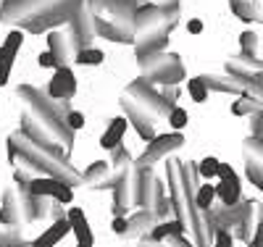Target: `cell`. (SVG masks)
<instances>
[{
  "mask_svg": "<svg viewBox=\"0 0 263 247\" xmlns=\"http://www.w3.org/2000/svg\"><path fill=\"white\" fill-rule=\"evenodd\" d=\"M179 24V0H166V3H147L137 6L135 16V50L137 58L161 53L168 40L174 27Z\"/></svg>",
  "mask_w": 263,
  "mask_h": 247,
  "instance_id": "obj_1",
  "label": "cell"
},
{
  "mask_svg": "<svg viewBox=\"0 0 263 247\" xmlns=\"http://www.w3.org/2000/svg\"><path fill=\"white\" fill-rule=\"evenodd\" d=\"M8 142L16 147L18 158L27 163V168L32 171H40V176H53L58 182H66V184H82V171H77L71 163H69V155H61L45 145L34 142L32 137H27L24 131H13Z\"/></svg>",
  "mask_w": 263,
  "mask_h": 247,
  "instance_id": "obj_2",
  "label": "cell"
},
{
  "mask_svg": "<svg viewBox=\"0 0 263 247\" xmlns=\"http://www.w3.org/2000/svg\"><path fill=\"white\" fill-rule=\"evenodd\" d=\"M95 18V32L103 40L135 45L137 0H87Z\"/></svg>",
  "mask_w": 263,
  "mask_h": 247,
  "instance_id": "obj_3",
  "label": "cell"
},
{
  "mask_svg": "<svg viewBox=\"0 0 263 247\" xmlns=\"http://www.w3.org/2000/svg\"><path fill=\"white\" fill-rule=\"evenodd\" d=\"M140 71L142 79L150 84H163V87H177L184 79V66L177 55L171 53H150L140 58Z\"/></svg>",
  "mask_w": 263,
  "mask_h": 247,
  "instance_id": "obj_4",
  "label": "cell"
},
{
  "mask_svg": "<svg viewBox=\"0 0 263 247\" xmlns=\"http://www.w3.org/2000/svg\"><path fill=\"white\" fill-rule=\"evenodd\" d=\"M124 95L135 103L137 108H142L145 113L153 119V124H156L158 119H168V113L174 110V103L166 100L163 92H158V89L153 87L150 82H145V79H135V82L126 87Z\"/></svg>",
  "mask_w": 263,
  "mask_h": 247,
  "instance_id": "obj_5",
  "label": "cell"
},
{
  "mask_svg": "<svg viewBox=\"0 0 263 247\" xmlns=\"http://www.w3.org/2000/svg\"><path fill=\"white\" fill-rule=\"evenodd\" d=\"M61 3H66V0H0V21L3 24H16L21 29L24 24L53 11Z\"/></svg>",
  "mask_w": 263,
  "mask_h": 247,
  "instance_id": "obj_6",
  "label": "cell"
},
{
  "mask_svg": "<svg viewBox=\"0 0 263 247\" xmlns=\"http://www.w3.org/2000/svg\"><path fill=\"white\" fill-rule=\"evenodd\" d=\"M184 145V134L182 131H168V134H156L147 147L142 150V155L135 161V168H153V163H158L163 158H168V155L174 150H179Z\"/></svg>",
  "mask_w": 263,
  "mask_h": 247,
  "instance_id": "obj_7",
  "label": "cell"
},
{
  "mask_svg": "<svg viewBox=\"0 0 263 247\" xmlns=\"http://www.w3.org/2000/svg\"><path fill=\"white\" fill-rule=\"evenodd\" d=\"M79 6H82V0H66V3L55 6L53 11L42 13V16H37L34 21L24 24V27H21V32H29V34L53 32V29H58L61 24H69V21H71V16L77 13V8H79Z\"/></svg>",
  "mask_w": 263,
  "mask_h": 247,
  "instance_id": "obj_8",
  "label": "cell"
},
{
  "mask_svg": "<svg viewBox=\"0 0 263 247\" xmlns=\"http://www.w3.org/2000/svg\"><path fill=\"white\" fill-rule=\"evenodd\" d=\"M69 32H71V37L77 40L79 50H82V48H92V40L98 37V32H95V18H92V11H90V3H87V0H82V6H79L77 13L71 16Z\"/></svg>",
  "mask_w": 263,
  "mask_h": 247,
  "instance_id": "obj_9",
  "label": "cell"
},
{
  "mask_svg": "<svg viewBox=\"0 0 263 247\" xmlns=\"http://www.w3.org/2000/svg\"><path fill=\"white\" fill-rule=\"evenodd\" d=\"M48 50L53 53L58 66H69L79 53V45L69 29H53V32H48Z\"/></svg>",
  "mask_w": 263,
  "mask_h": 247,
  "instance_id": "obj_10",
  "label": "cell"
},
{
  "mask_svg": "<svg viewBox=\"0 0 263 247\" xmlns=\"http://www.w3.org/2000/svg\"><path fill=\"white\" fill-rule=\"evenodd\" d=\"M45 92L53 100H71L77 95V79H74L71 66H58V69L53 71V79H50Z\"/></svg>",
  "mask_w": 263,
  "mask_h": 247,
  "instance_id": "obj_11",
  "label": "cell"
},
{
  "mask_svg": "<svg viewBox=\"0 0 263 247\" xmlns=\"http://www.w3.org/2000/svg\"><path fill=\"white\" fill-rule=\"evenodd\" d=\"M121 108H124V113H126V121L135 126V131L140 134L142 142H150L153 137H156V124H153V119L145 113L142 108H137L126 95L121 98Z\"/></svg>",
  "mask_w": 263,
  "mask_h": 247,
  "instance_id": "obj_12",
  "label": "cell"
},
{
  "mask_svg": "<svg viewBox=\"0 0 263 247\" xmlns=\"http://www.w3.org/2000/svg\"><path fill=\"white\" fill-rule=\"evenodd\" d=\"M27 223L24 218V203H21V192L18 189H6L3 203H0V226H21Z\"/></svg>",
  "mask_w": 263,
  "mask_h": 247,
  "instance_id": "obj_13",
  "label": "cell"
},
{
  "mask_svg": "<svg viewBox=\"0 0 263 247\" xmlns=\"http://www.w3.org/2000/svg\"><path fill=\"white\" fill-rule=\"evenodd\" d=\"M126 221H129V226H126V239H145V237L150 234V229L156 226L161 218L156 216V211L140 208V211H135V213H129Z\"/></svg>",
  "mask_w": 263,
  "mask_h": 247,
  "instance_id": "obj_14",
  "label": "cell"
},
{
  "mask_svg": "<svg viewBox=\"0 0 263 247\" xmlns=\"http://www.w3.org/2000/svg\"><path fill=\"white\" fill-rule=\"evenodd\" d=\"M82 184L92 187V189H111L114 187V168L108 161H95L84 168L82 174Z\"/></svg>",
  "mask_w": 263,
  "mask_h": 247,
  "instance_id": "obj_15",
  "label": "cell"
},
{
  "mask_svg": "<svg viewBox=\"0 0 263 247\" xmlns=\"http://www.w3.org/2000/svg\"><path fill=\"white\" fill-rule=\"evenodd\" d=\"M66 234H71V223H69V218L63 216V218H55V221H53L50 226L42 232L37 239H32L29 247H55Z\"/></svg>",
  "mask_w": 263,
  "mask_h": 247,
  "instance_id": "obj_16",
  "label": "cell"
},
{
  "mask_svg": "<svg viewBox=\"0 0 263 247\" xmlns=\"http://www.w3.org/2000/svg\"><path fill=\"white\" fill-rule=\"evenodd\" d=\"M126 126H129V121H126L124 116H116V119H111V124L105 126L103 137H100V147H103V150H108V153H111L114 147H119V145L124 142Z\"/></svg>",
  "mask_w": 263,
  "mask_h": 247,
  "instance_id": "obj_17",
  "label": "cell"
},
{
  "mask_svg": "<svg viewBox=\"0 0 263 247\" xmlns=\"http://www.w3.org/2000/svg\"><path fill=\"white\" fill-rule=\"evenodd\" d=\"M242 197V184H239V176L232 179H218L216 184V200H221L227 208H234Z\"/></svg>",
  "mask_w": 263,
  "mask_h": 247,
  "instance_id": "obj_18",
  "label": "cell"
},
{
  "mask_svg": "<svg viewBox=\"0 0 263 247\" xmlns=\"http://www.w3.org/2000/svg\"><path fill=\"white\" fill-rule=\"evenodd\" d=\"M200 79H203V84L208 87V92H211V89H218V92H239V89H242L239 79H234V77H216V74H203Z\"/></svg>",
  "mask_w": 263,
  "mask_h": 247,
  "instance_id": "obj_19",
  "label": "cell"
},
{
  "mask_svg": "<svg viewBox=\"0 0 263 247\" xmlns=\"http://www.w3.org/2000/svg\"><path fill=\"white\" fill-rule=\"evenodd\" d=\"M58 184L61 182H58V179H53V176H34L32 182H29V187H27V192L34 195V197H50L53 200Z\"/></svg>",
  "mask_w": 263,
  "mask_h": 247,
  "instance_id": "obj_20",
  "label": "cell"
},
{
  "mask_svg": "<svg viewBox=\"0 0 263 247\" xmlns=\"http://www.w3.org/2000/svg\"><path fill=\"white\" fill-rule=\"evenodd\" d=\"M216 203V184L205 182L195 189V205L197 211H211V205Z\"/></svg>",
  "mask_w": 263,
  "mask_h": 247,
  "instance_id": "obj_21",
  "label": "cell"
},
{
  "mask_svg": "<svg viewBox=\"0 0 263 247\" xmlns=\"http://www.w3.org/2000/svg\"><path fill=\"white\" fill-rule=\"evenodd\" d=\"M21 42H24V32L13 29V32L8 34V40L0 45V48H3V61H11V63H13V58H16L18 48H21Z\"/></svg>",
  "mask_w": 263,
  "mask_h": 247,
  "instance_id": "obj_22",
  "label": "cell"
},
{
  "mask_svg": "<svg viewBox=\"0 0 263 247\" xmlns=\"http://www.w3.org/2000/svg\"><path fill=\"white\" fill-rule=\"evenodd\" d=\"M103 61H105V55L98 48H82L74 58V63H79V66H100Z\"/></svg>",
  "mask_w": 263,
  "mask_h": 247,
  "instance_id": "obj_23",
  "label": "cell"
},
{
  "mask_svg": "<svg viewBox=\"0 0 263 247\" xmlns=\"http://www.w3.org/2000/svg\"><path fill=\"white\" fill-rule=\"evenodd\" d=\"M108 163H111V168H114V171H119V168H126V166H132L135 161H132V155H129L126 145L121 142L119 147H114V150H111V158H108Z\"/></svg>",
  "mask_w": 263,
  "mask_h": 247,
  "instance_id": "obj_24",
  "label": "cell"
},
{
  "mask_svg": "<svg viewBox=\"0 0 263 247\" xmlns=\"http://www.w3.org/2000/svg\"><path fill=\"white\" fill-rule=\"evenodd\" d=\"M71 234L77 237V244H87V247L95 244V234H92V229H90V223H87V218L79 221V223H74Z\"/></svg>",
  "mask_w": 263,
  "mask_h": 247,
  "instance_id": "obj_25",
  "label": "cell"
},
{
  "mask_svg": "<svg viewBox=\"0 0 263 247\" xmlns=\"http://www.w3.org/2000/svg\"><path fill=\"white\" fill-rule=\"evenodd\" d=\"M187 92H190V100H195V103H205L208 100V87L203 84L200 77L187 79Z\"/></svg>",
  "mask_w": 263,
  "mask_h": 247,
  "instance_id": "obj_26",
  "label": "cell"
},
{
  "mask_svg": "<svg viewBox=\"0 0 263 247\" xmlns=\"http://www.w3.org/2000/svg\"><path fill=\"white\" fill-rule=\"evenodd\" d=\"M218 158H213V155H208V158H203L200 163H197V176H203L205 182H211V179L218 176Z\"/></svg>",
  "mask_w": 263,
  "mask_h": 247,
  "instance_id": "obj_27",
  "label": "cell"
},
{
  "mask_svg": "<svg viewBox=\"0 0 263 247\" xmlns=\"http://www.w3.org/2000/svg\"><path fill=\"white\" fill-rule=\"evenodd\" d=\"M187 124H190L187 110H184V108H179V105H174V110L168 113V126H171V131H182Z\"/></svg>",
  "mask_w": 263,
  "mask_h": 247,
  "instance_id": "obj_28",
  "label": "cell"
},
{
  "mask_svg": "<svg viewBox=\"0 0 263 247\" xmlns=\"http://www.w3.org/2000/svg\"><path fill=\"white\" fill-rule=\"evenodd\" d=\"M232 11L242 18V21H253V18H258L255 16V6L250 3V0H232Z\"/></svg>",
  "mask_w": 263,
  "mask_h": 247,
  "instance_id": "obj_29",
  "label": "cell"
},
{
  "mask_svg": "<svg viewBox=\"0 0 263 247\" xmlns=\"http://www.w3.org/2000/svg\"><path fill=\"white\" fill-rule=\"evenodd\" d=\"M53 203H58V205H71V203H74V187L66 184V182H61L58 189H55V195H53Z\"/></svg>",
  "mask_w": 263,
  "mask_h": 247,
  "instance_id": "obj_30",
  "label": "cell"
},
{
  "mask_svg": "<svg viewBox=\"0 0 263 247\" xmlns=\"http://www.w3.org/2000/svg\"><path fill=\"white\" fill-rule=\"evenodd\" d=\"M213 244L216 247H234V234L229 229H216L213 232Z\"/></svg>",
  "mask_w": 263,
  "mask_h": 247,
  "instance_id": "obj_31",
  "label": "cell"
},
{
  "mask_svg": "<svg viewBox=\"0 0 263 247\" xmlns=\"http://www.w3.org/2000/svg\"><path fill=\"white\" fill-rule=\"evenodd\" d=\"M32 179H34V174H32V168H27V166H24V168H16V171H13V182L18 184V189H27Z\"/></svg>",
  "mask_w": 263,
  "mask_h": 247,
  "instance_id": "obj_32",
  "label": "cell"
},
{
  "mask_svg": "<svg viewBox=\"0 0 263 247\" xmlns=\"http://www.w3.org/2000/svg\"><path fill=\"white\" fill-rule=\"evenodd\" d=\"M66 126H69L71 131L84 129V113H79V110H69V113H66Z\"/></svg>",
  "mask_w": 263,
  "mask_h": 247,
  "instance_id": "obj_33",
  "label": "cell"
},
{
  "mask_svg": "<svg viewBox=\"0 0 263 247\" xmlns=\"http://www.w3.org/2000/svg\"><path fill=\"white\" fill-rule=\"evenodd\" d=\"M232 110H234L237 116H245V113H250V110H255V103H253V98H239L232 105Z\"/></svg>",
  "mask_w": 263,
  "mask_h": 247,
  "instance_id": "obj_34",
  "label": "cell"
},
{
  "mask_svg": "<svg viewBox=\"0 0 263 247\" xmlns=\"http://www.w3.org/2000/svg\"><path fill=\"white\" fill-rule=\"evenodd\" d=\"M37 63L42 66V69H53V71L58 69V63H55V58H53V53H50V50L40 53V55H37Z\"/></svg>",
  "mask_w": 263,
  "mask_h": 247,
  "instance_id": "obj_35",
  "label": "cell"
},
{
  "mask_svg": "<svg viewBox=\"0 0 263 247\" xmlns=\"http://www.w3.org/2000/svg\"><path fill=\"white\" fill-rule=\"evenodd\" d=\"M126 226H129V221H126V216H114V232L119 234V237H126Z\"/></svg>",
  "mask_w": 263,
  "mask_h": 247,
  "instance_id": "obj_36",
  "label": "cell"
},
{
  "mask_svg": "<svg viewBox=\"0 0 263 247\" xmlns=\"http://www.w3.org/2000/svg\"><path fill=\"white\" fill-rule=\"evenodd\" d=\"M66 218H69V223H71V226H74V223L84 221V211H82L79 205H71L69 211H66Z\"/></svg>",
  "mask_w": 263,
  "mask_h": 247,
  "instance_id": "obj_37",
  "label": "cell"
},
{
  "mask_svg": "<svg viewBox=\"0 0 263 247\" xmlns=\"http://www.w3.org/2000/svg\"><path fill=\"white\" fill-rule=\"evenodd\" d=\"M242 50H245L248 55L255 53V34H253V32H245V34H242Z\"/></svg>",
  "mask_w": 263,
  "mask_h": 247,
  "instance_id": "obj_38",
  "label": "cell"
},
{
  "mask_svg": "<svg viewBox=\"0 0 263 247\" xmlns=\"http://www.w3.org/2000/svg\"><path fill=\"white\" fill-rule=\"evenodd\" d=\"M11 69H13V63H11V61H0V87H3V84H8Z\"/></svg>",
  "mask_w": 263,
  "mask_h": 247,
  "instance_id": "obj_39",
  "label": "cell"
},
{
  "mask_svg": "<svg viewBox=\"0 0 263 247\" xmlns=\"http://www.w3.org/2000/svg\"><path fill=\"white\" fill-rule=\"evenodd\" d=\"M232 176H237V171L229 163H218V176L216 179H232Z\"/></svg>",
  "mask_w": 263,
  "mask_h": 247,
  "instance_id": "obj_40",
  "label": "cell"
},
{
  "mask_svg": "<svg viewBox=\"0 0 263 247\" xmlns=\"http://www.w3.org/2000/svg\"><path fill=\"white\" fill-rule=\"evenodd\" d=\"M166 247H192L184 237H168L166 239Z\"/></svg>",
  "mask_w": 263,
  "mask_h": 247,
  "instance_id": "obj_41",
  "label": "cell"
},
{
  "mask_svg": "<svg viewBox=\"0 0 263 247\" xmlns=\"http://www.w3.org/2000/svg\"><path fill=\"white\" fill-rule=\"evenodd\" d=\"M187 32H190V34H200V32H203V21H200V18H190Z\"/></svg>",
  "mask_w": 263,
  "mask_h": 247,
  "instance_id": "obj_42",
  "label": "cell"
},
{
  "mask_svg": "<svg viewBox=\"0 0 263 247\" xmlns=\"http://www.w3.org/2000/svg\"><path fill=\"white\" fill-rule=\"evenodd\" d=\"M137 247H166V242H150V239H142Z\"/></svg>",
  "mask_w": 263,
  "mask_h": 247,
  "instance_id": "obj_43",
  "label": "cell"
},
{
  "mask_svg": "<svg viewBox=\"0 0 263 247\" xmlns=\"http://www.w3.org/2000/svg\"><path fill=\"white\" fill-rule=\"evenodd\" d=\"M16 247H29V242H24V244H16Z\"/></svg>",
  "mask_w": 263,
  "mask_h": 247,
  "instance_id": "obj_44",
  "label": "cell"
},
{
  "mask_svg": "<svg viewBox=\"0 0 263 247\" xmlns=\"http://www.w3.org/2000/svg\"><path fill=\"white\" fill-rule=\"evenodd\" d=\"M0 61H3V48H0Z\"/></svg>",
  "mask_w": 263,
  "mask_h": 247,
  "instance_id": "obj_45",
  "label": "cell"
},
{
  "mask_svg": "<svg viewBox=\"0 0 263 247\" xmlns=\"http://www.w3.org/2000/svg\"><path fill=\"white\" fill-rule=\"evenodd\" d=\"M77 247H87V244H77Z\"/></svg>",
  "mask_w": 263,
  "mask_h": 247,
  "instance_id": "obj_46",
  "label": "cell"
},
{
  "mask_svg": "<svg viewBox=\"0 0 263 247\" xmlns=\"http://www.w3.org/2000/svg\"><path fill=\"white\" fill-rule=\"evenodd\" d=\"M211 247H216V244H211Z\"/></svg>",
  "mask_w": 263,
  "mask_h": 247,
  "instance_id": "obj_47",
  "label": "cell"
}]
</instances>
